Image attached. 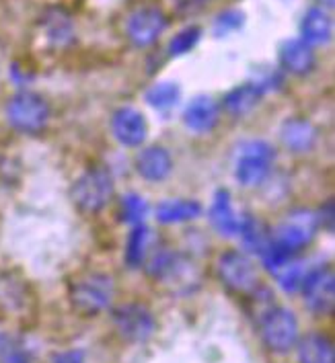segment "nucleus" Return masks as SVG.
I'll return each mask as SVG.
<instances>
[{
  "label": "nucleus",
  "mask_w": 335,
  "mask_h": 363,
  "mask_svg": "<svg viewBox=\"0 0 335 363\" xmlns=\"http://www.w3.org/2000/svg\"><path fill=\"white\" fill-rule=\"evenodd\" d=\"M40 29L48 45L64 50L77 41V25L64 6H50L41 13Z\"/></svg>",
  "instance_id": "f8f14e48"
},
{
  "label": "nucleus",
  "mask_w": 335,
  "mask_h": 363,
  "mask_svg": "<svg viewBox=\"0 0 335 363\" xmlns=\"http://www.w3.org/2000/svg\"><path fill=\"white\" fill-rule=\"evenodd\" d=\"M319 224H317L315 211L295 210L278 224L274 232H270V240L280 250L298 255L313 242Z\"/></svg>",
  "instance_id": "423d86ee"
},
{
  "label": "nucleus",
  "mask_w": 335,
  "mask_h": 363,
  "mask_svg": "<svg viewBox=\"0 0 335 363\" xmlns=\"http://www.w3.org/2000/svg\"><path fill=\"white\" fill-rule=\"evenodd\" d=\"M116 296L114 279L101 271H87L77 275L68 286V300L82 316H97L107 310Z\"/></svg>",
  "instance_id": "f257e3e1"
},
{
  "label": "nucleus",
  "mask_w": 335,
  "mask_h": 363,
  "mask_svg": "<svg viewBox=\"0 0 335 363\" xmlns=\"http://www.w3.org/2000/svg\"><path fill=\"white\" fill-rule=\"evenodd\" d=\"M202 216V203L196 199H165L157 206L160 224H183Z\"/></svg>",
  "instance_id": "5701e85b"
},
{
  "label": "nucleus",
  "mask_w": 335,
  "mask_h": 363,
  "mask_svg": "<svg viewBox=\"0 0 335 363\" xmlns=\"http://www.w3.org/2000/svg\"><path fill=\"white\" fill-rule=\"evenodd\" d=\"M148 245H150V230L144 224L134 226V230L128 236L126 242V252L123 259L130 269H140L146 263V255H148Z\"/></svg>",
  "instance_id": "393cba45"
},
{
  "label": "nucleus",
  "mask_w": 335,
  "mask_h": 363,
  "mask_svg": "<svg viewBox=\"0 0 335 363\" xmlns=\"http://www.w3.org/2000/svg\"><path fill=\"white\" fill-rule=\"evenodd\" d=\"M259 335L272 353H288L300 339V326L292 310L284 306L270 308L259 318Z\"/></svg>",
  "instance_id": "20e7f679"
},
{
  "label": "nucleus",
  "mask_w": 335,
  "mask_h": 363,
  "mask_svg": "<svg viewBox=\"0 0 335 363\" xmlns=\"http://www.w3.org/2000/svg\"><path fill=\"white\" fill-rule=\"evenodd\" d=\"M315 2H319L321 9H334L335 4V0H315Z\"/></svg>",
  "instance_id": "f704fd0d"
},
{
  "label": "nucleus",
  "mask_w": 335,
  "mask_h": 363,
  "mask_svg": "<svg viewBox=\"0 0 335 363\" xmlns=\"http://www.w3.org/2000/svg\"><path fill=\"white\" fill-rule=\"evenodd\" d=\"M319 132L317 128L304 117H288L280 128L282 144L295 154L311 152L315 148Z\"/></svg>",
  "instance_id": "f3484780"
},
{
  "label": "nucleus",
  "mask_w": 335,
  "mask_h": 363,
  "mask_svg": "<svg viewBox=\"0 0 335 363\" xmlns=\"http://www.w3.org/2000/svg\"><path fill=\"white\" fill-rule=\"evenodd\" d=\"M220 119V109L218 103L208 95L194 96L185 111H183V123L187 130L196 132V134H208L218 125Z\"/></svg>",
  "instance_id": "dca6fc26"
},
{
  "label": "nucleus",
  "mask_w": 335,
  "mask_h": 363,
  "mask_svg": "<svg viewBox=\"0 0 335 363\" xmlns=\"http://www.w3.org/2000/svg\"><path fill=\"white\" fill-rule=\"evenodd\" d=\"M296 347L300 363H335L334 341L325 333H309Z\"/></svg>",
  "instance_id": "4be33fe9"
},
{
  "label": "nucleus",
  "mask_w": 335,
  "mask_h": 363,
  "mask_svg": "<svg viewBox=\"0 0 335 363\" xmlns=\"http://www.w3.org/2000/svg\"><path fill=\"white\" fill-rule=\"evenodd\" d=\"M253 82H256L263 93H268V91H280L284 86V74L278 68H259Z\"/></svg>",
  "instance_id": "c85d7f7f"
},
{
  "label": "nucleus",
  "mask_w": 335,
  "mask_h": 363,
  "mask_svg": "<svg viewBox=\"0 0 335 363\" xmlns=\"http://www.w3.org/2000/svg\"><path fill=\"white\" fill-rule=\"evenodd\" d=\"M111 318L118 335L128 343H146L157 333V318L153 310L138 302L118 306L111 312Z\"/></svg>",
  "instance_id": "9d476101"
},
{
  "label": "nucleus",
  "mask_w": 335,
  "mask_h": 363,
  "mask_svg": "<svg viewBox=\"0 0 335 363\" xmlns=\"http://www.w3.org/2000/svg\"><path fill=\"white\" fill-rule=\"evenodd\" d=\"M148 213V203L144 197H140L136 193H128L123 195L121 199V206H119V216L126 224H132V226H138L144 222Z\"/></svg>",
  "instance_id": "bb28decb"
},
{
  "label": "nucleus",
  "mask_w": 335,
  "mask_h": 363,
  "mask_svg": "<svg viewBox=\"0 0 335 363\" xmlns=\"http://www.w3.org/2000/svg\"><path fill=\"white\" fill-rule=\"evenodd\" d=\"M280 70L292 77H309L317 66L315 50L300 38L284 39L278 48Z\"/></svg>",
  "instance_id": "ddd939ff"
},
{
  "label": "nucleus",
  "mask_w": 335,
  "mask_h": 363,
  "mask_svg": "<svg viewBox=\"0 0 335 363\" xmlns=\"http://www.w3.org/2000/svg\"><path fill=\"white\" fill-rule=\"evenodd\" d=\"M179 99H181V89L173 80H158L155 84H150L144 93V101L157 111L175 109L179 105Z\"/></svg>",
  "instance_id": "b1692460"
},
{
  "label": "nucleus",
  "mask_w": 335,
  "mask_h": 363,
  "mask_svg": "<svg viewBox=\"0 0 335 363\" xmlns=\"http://www.w3.org/2000/svg\"><path fill=\"white\" fill-rule=\"evenodd\" d=\"M263 95L265 93L257 86L256 82L249 80V82H243L235 89H231L222 99V107H224L226 113L233 115V117H245V115H249L253 109L259 107Z\"/></svg>",
  "instance_id": "412c9836"
},
{
  "label": "nucleus",
  "mask_w": 335,
  "mask_h": 363,
  "mask_svg": "<svg viewBox=\"0 0 335 363\" xmlns=\"http://www.w3.org/2000/svg\"><path fill=\"white\" fill-rule=\"evenodd\" d=\"M245 25V13L241 9H224L214 19L212 31L216 38H229L231 33H237Z\"/></svg>",
  "instance_id": "cd10ccee"
},
{
  "label": "nucleus",
  "mask_w": 335,
  "mask_h": 363,
  "mask_svg": "<svg viewBox=\"0 0 335 363\" xmlns=\"http://www.w3.org/2000/svg\"><path fill=\"white\" fill-rule=\"evenodd\" d=\"M148 275L173 289H192V284L196 281V267L190 259H185L179 252L160 250L155 252L146 263Z\"/></svg>",
  "instance_id": "1a4fd4ad"
},
{
  "label": "nucleus",
  "mask_w": 335,
  "mask_h": 363,
  "mask_svg": "<svg viewBox=\"0 0 335 363\" xmlns=\"http://www.w3.org/2000/svg\"><path fill=\"white\" fill-rule=\"evenodd\" d=\"M33 300L31 287L15 271H0V310L6 314H23Z\"/></svg>",
  "instance_id": "2eb2a0df"
},
{
  "label": "nucleus",
  "mask_w": 335,
  "mask_h": 363,
  "mask_svg": "<svg viewBox=\"0 0 335 363\" xmlns=\"http://www.w3.org/2000/svg\"><path fill=\"white\" fill-rule=\"evenodd\" d=\"M210 222L216 230L218 234L222 236H238L241 228H243V222H245V213L238 216L235 208H233V201H231V193L226 189H218L214 193V199H212V206H210Z\"/></svg>",
  "instance_id": "a211bd4d"
},
{
  "label": "nucleus",
  "mask_w": 335,
  "mask_h": 363,
  "mask_svg": "<svg viewBox=\"0 0 335 363\" xmlns=\"http://www.w3.org/2000/svg\"><path fill=\"white\" fill-rule=\"evenodd\" d=\"M317 216V224H319V228L327 230V232H334L335 226V206H334V199H327L323 206H321V210Z\"/></svg>",
  "instance_id": "7c9ffc66"
},
{
  "label": "nucleus",
  "mask_w": 335,
  "mask_h": 363,
  "mask_svg": "<svg viewBox=\"0 0 335 363\" xmlns=\"http://www.w3.org/2000/svg\"><path fill=\"white\" fill-rule=\"evenodd\" d=\"M0 363H31L29 362V357H27V353L25 351H21V349H9L6 353H2L0 355Z\"/></svg>",
  "instance_id": "473e14b6"
},
{
  "label": "nucleus",
  "mask_w": 335,
  "mask_h": 363,
  "mask_svg": "<svg viewBox=\"0 0 335 363\" xmlns=\"http://www.w3.org/2000/svg\"><path fill=\"white\" fill-rule=\"evenodd\" d=\"M173 11L181 15V17H190V15H197L202 11H206L212 0H171Z\"/></svg>",
  "instance_id": "c756f323"
},
{
  "label": "nucleus",
  "mask_w": 335,
  "mask_h": 363,
  "mask_svg": "<svg viewBox=\"0 0 335 363\" xmlns=\"http://www.w3.org/2000/svg\"><path fill=\"white\" fill-rule=\"evenodd\" d=\"M167 27H169V17L165 15V11L153 4H146V6L134 9L128 15L123 31L134 48L144 50V48L155 45L160 35L167 31Z\"/></svg>",
  "instance_id": "6e6552de"
},
{
  "label": "nucleus",
  "mask_w": 335,
  "mask_h": 363,
  "mask_svg": "<svg viewBox=\"0 0 335 363\" xmlns=\"http://www.w3.org/2000/svg\"><path fill=\"white\" fill-rule=\"evenodd\" d=\"M216 273L220 284L233 294L247 298L261 286L256 263L241 250H226L218 257Z\"/></svg>",
  "instance_id": "0eeeda50"
},
{
  "label": "nucleus",
  "mask_w": 335,
  "mask_h": 363,
  "mask_svg": "<svg viewBox=\"0 0 335 363\" xmlns=\"http://www.w3.org/2000/svg\"><path fill=\"white\" fill-rule=\"evenodd\" d=\"M334 35V21L331 15L321 9V6H313L309 9L302 21H300V39L304 43H309L311 48L315 45H325Z\"/></svg>",
  "instance_id": "aec40b11"
},
{
  "label": "nucleus",
  "mask_w": 335,
  "mask_h": 363,
  "mask_svg": "<svg viewBox=\"0 0 335 363\" xmlns=\"http://www.w3.org/2000/svg\"><path fill=\"white\" fill-rule=\"evenodd\" d=\"M11 349V335L9 330L4 328V325H0V355L6 353Z\"/></svg>",
  "instance_id": "72a5a7b5"
},
{
  "label": "nucleus",
  "mask_w": 335,
  "mask_h": 363,
  "mask_svg": "<svg viewBox=\"0 0 335 363\" xmlns=\"http://www.w3.org/2000/svg\"><path fill=\"white\" fill-rule=\"evenodd\" d=\"M136 171L150 183L165 181L173 171V158L163 146H148L136 154Z\"/></svg>",
  "instance_id": "6ab92c4d"
},
{
  "label": "nucleus",
  "mask_w": 335,
  "mask_h": 363,
  "mask_svg": "<svg viewBox=\"0 0 335 363\" xmlns=\"http://www.w3.org/2000/svg\"><path fill=\"white\" fill-rule=\"evenodd\" d=\"M111 134L121 146L138 148L148 134L146 117L140 113L136 107H119L118 111L111 115Z\"/></svg>",
  "instance_id": "4468645a"
},
{
  "label": "nucleus",
  "mask_w": 335,
  "mask_h": 363,
  "mask_svg": "<svg viewBox=\"0 0 335 363\" xmlns=\"http://www.w3.org/2000/svg\"><path fill=\"white\" fill-rule=\"evenodd\" d=\"M84 362V353L79 349H70V351H62L56 353L52 363H82Z\"/></svg>",
  "instance_id": "2f4dec72"
},
{
  "label": "nucleus",
  "mask_w": 335,
  "mask_h": 363,
  "mask_svg": "<svg viewBox=\"0 0 335 363\" xmlns=\"http://www.w3.org/2000/svg\"><path fill=\"white\" fill-rule=\"evenodd\" d=\"M302 300L317 316H329L335 306V273L329 265H319L302 279Z\"/></svg>",
  "instance_id": "9b49d317"
},
{
  "label": "nucleus",
  "mask_w": 335,
  "mask_h": 363,
  "mask_svg": "<svg viewBox=\"0 0 335 363\" xmlns=\"http://www.w3.org/2000/svg\"><path fill=\"white\" fill-rule=\"evenodd\" d=\"M276 160V150L265 140H247L238 146L235 177L243 187L261 185L272 171Z\"/></svg>",
  "instance_id": "39448f33"
},
{
  "label": "nucleus",
  "mask_w": 335,
  "mask_h": 363,
  "mask_svg": "<svg viewBox=\"0 0 335 363\" xmlns=\"http://www.w3.org/2000/svg\"><path fill=\"white\" fill-rule=\"evenodd\" d=\"M50 103L33 91H19L9 96L4 105V115L9 125L25 135H38L48 128L50 121Z\"/></svg>",
  "instance_id": "f03ea898"
},
{
  "label": "nucleus",
  "mask_w": 335,
  "mask_h": 363,
  "mask_svg": "<svg viewBox=\"0 0 335 363\" xmlns=\"http://www.w3.org/2000/svg\"><path fill=\"white\" fill-rule=\"evenodd\" d=\"M114 191L116 185L111 172L103 167H93L72 183L70 197L82 213H97L111 201Z\"/></svg>",
  "instance_id": "7ed1b4c3"
},
{
  "label": "nucleus",
  "mask_w": 335,
  "mask_h": 363,
  "mask_svg": "<svg viewBox=\"0 0 335 363\" xmlns=\"http://www.w3.org/2000/svg\"><path fill=\"white\" fill-rule=\"evenodd\" d=\"M202 33H204V31H202L199 25H187V27H183V29L177 31V33L171 38V41H169V45H167V56L181 57L185 56V54H190L197 43H199Z\"/></svg>",
  "instance_id": "a878e982"
}]
</instances>
